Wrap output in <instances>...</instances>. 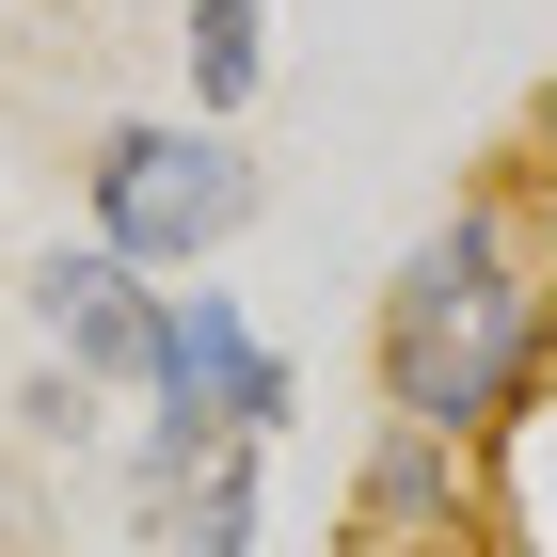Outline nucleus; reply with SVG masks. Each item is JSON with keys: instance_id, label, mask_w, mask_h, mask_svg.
<instances>
[{"instance_id": "f257e3e1", "label": "nucleus", "mask_w": 557, "mask_h": 557, "mask_svg": "<svg viewBox=\"0 0 557 557\" xmlns=\"http://www.w3.org/2000/svg\"><path fill=\"white\" fill-rule=\"evenodd\" d=\"M542 335H557L542 223H525V175H494V191H462V208L383 271V302H367V383H383L398 430L478 446V430H510L525 398H542Z\"/></svg>"}, {"instance_id": "f03ea898", "label": "nucleus", "mask_w": 557, "mask_h": 557, "mask_svg": "<svg viewBox=\"0 0 557 557\" xmlns=\"http://www.w3.org/2000/svg\"><path fill=\"white\" fill-rule=\"evenodd\" d=\"M256 208H271L256 144L208 112H112L81 144V239H112L128 271H208Z\"/></svg>"}, {"instance_id": "7ed1b4c3", "label": "nucleus", "mask_w": 557, "mask_h": 557, "mask_svg": "<svg viewBox=\"0 0 557 557\" xmlns=\"http://www.w3.org/2000/svg\"><path fill=\"white\" fill-rule=\"evenodd\" d=\"M144 398L239 430V446H287V430H302V367H287L223 287H175V271H160V367H144Z\"/></svg>"}, {"instance_id": "20e7f679", "label": "nucleus", "mask_w": 557, "mask_h": 557, "mask_svg": "<svg viewBox=\"0 0 557 557\" xmlns=\"http://www.w3.org/2000/svg\"><path fill=\"white\" fill-rule=\"evenodd\" d=\"M128 510L160 557H256V494H271V446H239V430L208 414H160V398H128Z\"/></svg>"}, {"instance_id": "39448f33", "label": "nucleus", "mask_w": 557, "mask_h": 557, "mask_svg": "<svg viewBox=\"0 0 557 557\" xmlns=\"http://www.w3.org/2000/svg\"><path fill=\"white\" fill-rule=\"evenodd\" d=\"M16 302H33V335H48L64 383L144 398V367H160V271H128L112 239H48V256L16 271Z\"/></svg>"}, {"instance_id": "423d86ee", "label": "nucleus", "mask_w": 557, "mask_h": 557, "mask_svg": "<svg viewBox=\"0 0 557 557\" xmlns=\"http://www.w3.org/2000/svg\"><path fill=\"white\" fill-rule=\"evenodd\" d=\"M462 542H478V446L383 414L350 462V557H462Z\"/></svg>"}, {"instance_id": "0eeeda50", "label": "nucleus", "mask_w": 557, "mask_h": 557, "mask_svg": "<svg viewBox=\"0 0 557 557\" xmlns=\"http://www.w3.org/2000/svg\"><path fill=\"white\" fill-rule=\"evenodd\" d=\"M175 64H191V112L239 128L271 96V0H175Z\"/></svg>"}, {"instance_id": "6e6552de", "label": "nucleus", "mask_w": 557, "mask_h": 557, "mask_svg": "<svg viewBox=\"0 0 557 557\" xmlns=\"http://www.w3.org/2000/svg\"><path fill=\"white\" fill-rule=\"evenodd\" d=\"M96 414H112V398L64 383V367H33V383H16V446H96Z\"/></svg>"}, {"instance_id": "1a4fd4ad", "label": "nucleus", "mask_w": 557, "mask_h": 557, "mask_svg": "<svg viewBox=\"0 0 557 557\" xmlns=\"http://www.w3.org/2000/svg\"><path fill=\"white\" fill-rule=\"evenodd\" d=\"M0 557H33V478H16V446H0Z\"/></svg>"}]
</instances>
